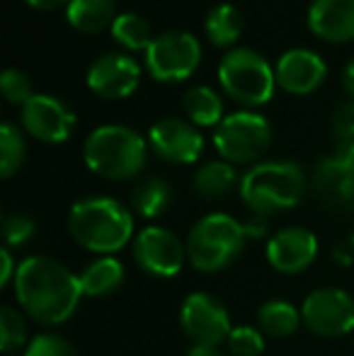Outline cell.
Wrapping results in <instances>:
<instances>
[{"label": "cell", "instance_id": "cell-38", "mask_svg": "<svg viewBox=\"0 0 354 356\" xmlns=\"http://www.w3.org/2000/svg\"><path fill=\"white\" fill-rule=\"evenodd\" d=\"M342 83H345L347 92H350L352 97H354V58L345 66V73H342Z\"/></svg>", "mask_w": 354, "mask_h": 356}, {"label": "cell", "instance_id": "cell-6", "mask_svg": "<svg viewBox=\"0 0 354 356\" xmlns=\"http://www.w3.org/2000/svg\"><path fill=\"white\" fill-rule=\"evenodd\" d=\"M218 85L246 109L265 107L277 92V73L262 54L252 49H231L218 61Z\"/></svg>", "mask_w": 354, "mask_h": 356}, {"label": "cell", "instance_id": "cell-3", "mask_svg": "<svg viewBox=\"0 0 354 356\" xmlns=\"http://www.w3.org/2000/svg\"><path fill=\"white\" fill-rule=\"evenodd\" d=\"M148 138L124 124H104L90 131L83 143V160L97 177L124 182L134 179L148 160Z\"/></svg>", "mask_w": 354, "mask_h": 356}, {"label": "cell", "instance_id": "cell-22", "mask_svg": "<svg viewBox=\"0 0 354 356\" xmlns=\"http://www.w3.org/2000/svg\"><path fill=\"white\" fill-rule=\"evenodd\" d=\"M236 182H238L236 165L226 163V160H211V163L202 165L194 172L192 189L204 202H218V199H223L236 187Z\"/></svg>", "mask_w": 354, "mask_h": 356}, {"label": "cell", "instance_id": "cell-10", "mask_svg": "<svg viewBox=\"0 0 354 356\" xmlns=\"http://www.w3.org/2000/svg\"><path fill=\"white\" fill-rule=\"evenodd\" d=\"M179 325L194 347H218L221 342H226L233 330L226 305L216 296L204 291L189 293L182 300Z\"/></svg>", "mask_w": 354, "mask_h": 356}, {"label": "cell", "instance_id": "cell-8", "mask_svg": "<svg viewBox=\"0 0 354 356\" xmlns=\"http://www.w3.org/2000/svg\"><path fill=\"white\" fill-rule=\"evenodd\" d=\"M199 63H202V44L194 34L182 29L158 34L148 51L143 54V66L151 73V78L166 85L192 78Z\"/></svg>", "mask_w": 354, "mask_h": 356}, {"label": "cell", "instance_id": "cell-12", "mask_svg": "<svg viewBox=\"0 0 354 356\" xmlns=\"http://www.w3.org/2000/svg\"><path fill=\"white\" fill-rule=\"evenodd\" d=\"M134 259L148 277L172 279L187 259V245L163 225H148L134 240Z\"/></svg>", "mask_w": 354, "mask_h": 356}, {"label": "cell", "instance_id": "cell-25", "mask_svg": "<svg viewBox=\"0 0 354 356\" xmlns=\"http://www.w3.org/2000/svg\"><path fill=\"white\" fill-rule=\"evenodd\" d=\"M172 187L163 177H146L134 187L131 209L141 218H158L170 209Z\"/></svg>", "mask_w": 354, "mask_h": 356}, {"label": "cell", "instance_id": "cell-20", "mask_svg": "<svg viewBox=\"0 0 354 356\" xmlns=\"http://www.w3.org/2000/svg\"><path fill=\"white\" fill-rule=\"evenodd\" d=\"M124 264L117 257H99L81 272V289L88 298H107L124 284Z\"/></svg>", "mask_w": 354, "mask_h": 356}, {"label": "cell", "instance_id": "cell-35", "mask_svg": "<svg viewBox=\"0 0 354 356\" xmlns=\"http://www.w3.org/2000/svg\"><path fill=\"white\" fill-rule=\"evenodd\" d=\"M332 257H335V262L340 264V267H350V264H354V235H350V238H345L342 243L335 245Z\"/></svg>", "mask_w": 354, "mask_h": 356}, {"label": "cell", "instance_id": "cell-30", "mask_svg": "<svg viewBox=\"0 0 354 356\" xmlns=\"http://www.w3.org/2000/svg\"><path fill=\"white\" fill-rule=\"evenodd\" d=\"M228 352L233 356H260L265 352V337L260 330L250 327V325H238L228 334Z\"/></svg>", "mask_w": 354, "mask_h": 356}, {"label": "cell", "instance_id": "cell-2", "mask_svg": "<svg viewBox=\"0 0 354 356\" xmlns=\"http://www.w3.org/2000/svg\"><path fill=\"white\" fill-rule=\"evenodd\" d=\"M68 230L90 252L114 254L134 238V216L112 197H88L71 207Z\"/></svg>", "mask_w": 354, "mask_h": 356}, {"label": "cell", "instance_id": "cell-26", "mask_svg": "<svg viewBox=\"0 0 354 356\" xmlns=\"http://www.w3.org/2000/svg\"><path fill=\"white\" fill-rule=\"evenodd\" d=\"M301 323V310H296L287 300H267L257 310V325H260L262 332L274 339L291 337Z\"/></svg>", "mask_w": 354, "mask_h": 356}, {"label": "cell", "instance_id": "cell-24", "mask_svg": "<svg viewBox=\"0 0 354 356\" xmlns=\"http://www.w3.org/2000/svg\"><path fill=\"white\" fill-rule=\"evenodd\" d=\"M109 34L112 39L124 49L127 54H146L148 47L153 44L156 34H153L148 19H143L141 15L136 13H122L117 15V19L109 27Z\"/></svg>", "mask_w": 354, "mask_h": 356}, {"label": "cell", "instance_id": "cell-40", "mask_svg": "<svg viewBox=\"0 0 354 356\" xmlns=\"http://www.w3.org/2000/svg\"><path fill=\"white\" fill-rule=\"evenodd\" d=\"M5 356H13V354H5Z\"/></svg>", "mask_w": 354, "mask_h": 356}, {"label": "cell", "instance_id": "cell-18", "mask_svg": "<svg viewBox=\"0 0 354 356\" xmlns=\"http://www.w3.org/2000/svg\"><path fill=\"white\" fill-rule=\"evenodd\" d=\"M308 29L330 44L354 42V0H313Z\"/></svg>", "mask_w": 354, "mask_h": 356}, {"label": "cell", "instance_id": "cell-36", "mask_svg": "<svg viewBox=\"0 0 354 356\" xmlns=\"http://www.w3.org/2000/svg\"><path fill=\"white\" fill-rule=\"evenodd\" d=\"M15 262H13V254H10V248L0 250V286H8L10 282H15Z\"/></svg>", "mask_w": 354, "mask_h": 356}, {"label": "cell", "instance_id": "cell-7", "mask_svg": "<svg viewBox=\"0 0 354 356\" xmlns=\"http://www.w3.org/2000/svg\"><path fill=\"white\" fill-rule=\"evenodd\" d=\"M214 145L226 163L250 165L260 160L272 145V127L262 114L241 109L223 117L214 131Z\"/></svg>", "mask_w": 354, "mask_h": 356}, {"label": "cell", "instance_id": "cell-37", "mask_svg": "<svg viewBox=\"0 0 354 356\" xmlns=\"http://www.w3.org/2000/svg\"><path fill=\"white\" fill-rule=\"evenodd\" d=\"M24 3L34 10H42V13H51V10H58V8H68L71 0H24Z\"/></svg>", "mask_w": 354, "mask_h": 356}, {"label": "cell", "instance_id": "cell-9", "mask_svg": "<svg viewBox=\"0 0 354 356\" xmlns=\"http://www.w3.org/2000/svg\"><path fill=\"white\" fill-rule=\"evenodd\" d=\"M311 187L321 204L332 211L354 209V143H337L323 155L311 175Z\"/></svg>", "mask_w": 354, "mask_h": 356}, {"label": "cell", "instance_id": "cell-11", "mask_svg": "<svg viewBox=\"0 0 354 356\" xmlns=\"http://www.w3.org/2000/svg\"><path fill=\"white\" fill-rule=\"evenodd\" d=\"M303 325L318 337L337 339L354 330V298L342 289H316L301 305Z\"/></svg>", "mask_w": 354, "mask_h": 356}, {"label": "cell", "instance_id": "cell-17", "mask_svg": "<svg viewBox=\"0 0 354 356\" xmlns=\"http://www.w3.org/2000/svg\"><path fill=\"white\" fill-rule=\"evenodd\" d=\"M274 73H277V85L284 92L306 97L325 83L328 66L321 54L311 49H289L279 56Z\"/></svg>", "mask_w": 354, "mask_h": 356}, {"label": "cell", "instance_id": "cell-19", "mask_svg": "<svg viewBox=\"0 0 354 356\" xmlns=\"http://www.w3.org/2000/svg\"><path fill=\"white\" fill-rule=\"evenodd\" d=\"M66 19L76 32L97 34L112 27L117 19V3L114 0H71L66 8Z\"/></svg>", "mask_w": 354, "mask_h": 356}, {"label": "cell", "instance_id": "cell-27", "mask_svg": "<svg viewBox=\"0 0 354 356\" xmlns=\"http://www.w3.org/2000/svg\"><path fill=\"white\" fill-rule=\"evenodd\" d=\"M24 155H27V143L19 127H15L13 122H3L0 124V177H13L22 168Z\"/></svg>", "mask_w": 354, "mask_h": 356}, {"label": "cell", "instance_id": "cell-13", "mask_svg": "<svg viewBox=\"0 0 354 356\" xmlns=\"http://www.w3.org/2000/svg\"><path fill=\"white\" fill-rule=\"evenodd\" d=\"M19 124L37 141L58 145L71 138L73 127H76V114L63 99L37 92L27 104H22Z\"/></svg>", "mask_w": 354, "mask_h": 356}, {"label": "cell", "instance_id": "cell-28", "mask_svg": "<svg viewBox=\"0 0 354 356\" xmlns=\"http://www.w3.org/2000/svg\"><path fill=\"white\" fill-rule=\"evenodd\" d=\"M27 342V325H24L19 310L3 305L0 308V349L3 354H13Z\"/></svg>", "mask_w": 354, "mask_h": 356}, {"label": "cell", "instance_id": "cell-14", "mask_svg": "<svg viewBox=\"0 0 354 356\" xmlns=\"http://www.w3.org/2000/svg\"><path fill=\"white\" fill-rule=\"evenodd\" d=\"M86 83L102 99H127L141 83V63L127 51L102 54L90 63Z\"/></svg>", "mask_w": 354, "mask_h": 356}, {"label": "cell", "instance_id": "cell-32", "mask_svg": "<svg viewBox=\"0 0 354 356\" xmlns=\"http://www.w3.org/2000/svg\"><path fill=\"white\" fill-rule=\"evenodd\" d=\"M24 356H78V352L68 339L61 337V334L42 332V334H37V337H32Z\"/></svg>", "mask_w": 354, "mask_h": 356}, {"label": "cell", "instance_id": "cell-29", "mask_svg": "<svg viewBox=\"0 0 354 356\" xmlns=\"http://www.w3.org/2000/svg\"><path fill=\"white\" fill-rule=\"evenodd\" d=\"M0 92L10 104H27L37 95L32 90L29 75L19 71V68H5L3 75H0Z\"/></svg>", "mask_w": 354, "mask_h": 356}, {"label": "cell", "instance_id": "cell-34", "mask_svg": "<svg viewBox=\"0 0 354 356\" xmlns=\"http://www.w3.org/2000/svg\"><path fill=\"white\" fill-rule=\"evenodd\" d=\"M243 225H246L248 240H262V238H267V233H269L267 216H257V213H252L250 218H248Z\"/></svg>", "mask_w": 354, "mask_h": 356}, {"label": "cell", "instance_id": "cell-5", "mask_svg": "<svg viewBox=\"0 0 354 356\" xmlns=\"http://www.w3.org/2000/svg\"><path fill=\"white\" fill-rule=\"evenodd\" d=\"M248 243L246 225L228 213H209L187 235V262L197 272H221L243 254Z\"/></svg>", "mask_w": 354, "mask_h": 356}, {"label": "cell", "instance_id": "cell-21", "mask_svg": "<svg viewBox=\"0 0 354 356\" xmlns=\"http://www.w3.org/2000/svg\"><path fill=\"white\" fill-rule=\"evenodd\" d=\"M182 109L194 127L216 129L223 122V99L209 85H194L182 95Z\"/></svg>", "mask_w": 354, "mask_h": 356}, {"label": "cell", "instance_id": "cell-39", "mask_svg": "<svg viewBox=\"0 0 354 356\" xmlns=\"http://www.w3.org/2000/svg\"><path fill=\"white\" fill-rule=\"evenodd\" d=\"M187 356H221V354H218L216 347H194V344H192Z\"/></svg>", "mask_w": 354, "mask_h": 356}, {"label": "cell", "instance_id": "cell-33", "mask_svg": "<svg viewBox=\"0 0 354 356\" xmlns=\"http://www.w3.org/2000/svg\"><path fill=\"white\" fill-rule=\"evenodd\" d=\"M330 131L335 143H354V99L342 102L330 119Z\"/></svg>", "mask_w": 354, "mask_h": 356}, {"label": "cell", "instance_id": "cell-1", "mask_svg": "<svg viewBox=\"0 0 354 356\" xmlns=\"http://www.w3.org/2000/svg\"><path fill=\"white\" fill-rule=\"evenodd\" d=\"M13 286L19 308L49 327L71 320L83 300L81 277L47 254H34L19 262Z\"/></svg>", "mask_w": 354, "mask_h": 356}, {"label": "cell", "instance_id": "cell-16", "mask_svg": "<svg viewBox=\"0 0 354 356\" xmlns=\"http://www.w3.org/2000/svg\"><path fill=\"white\" fill-rule=\"evenodd\" d=\"M318 238L308 228L291 225L274 233L267 243V262L279 274H301L316 262Z\"/></svg>", "mask_w": 354, "mask_h": 356}, {"label": "cell", "instance_id": "cell-23", "mask_svg": "<svg viewBox=\"0 0 354 356\" xmlns=\"http://www.w3.org/2000/svg\"><path fill=\"white\" fill-rule=\"evenodd\" d=\"M204 32L216 49H231L243 34V15L231 3L214 5L204 19Z\"/></svg>", "mask_w": 354, "mask_h": 356}, {"label": "cell", "instance_id": "cell-31", "mask_svg": "<svg viewBox=\"0 0 354 356\" xmlns=\"http://www.w3.org/2000/svg\"><path fill=\"white\" fill-rule=\"evenodd\" d=\"M37 233V220L29 213H13L3 220V240L5 248H22Z\"/></svg>", "mask_w": 354, "mask_h": 356}, {"label": "cell", "instance_id": "cell-4", "mask_svg": "<svg viewBox=\"0 0 354 356\" xmlns=\"http://www.w3.org/2000/svg\"><path fill=\"white\" fill-rule=\"evenodd\" d=\"M306 172L291 160L257 163L243 175L241 199L252 213L274 216L298 207L306 194Z\"/></svg>", "mask_w": 354, "mask_h": 356}, {"label": "cell", "instance_id": "cell-15", "mask_svg": "<svg viewBox=\"0 0 354 356\" xmlns=\"http://www.w3.org/2000/svg\"><path fill=\"white\" fill-rule=\"evenodd\" d=\"M148 145L166 163L192 165L204 150V136L192 122L168 117L148 129Z\"/></svg>", "mask_w": 354, "mask_h": 356}]
</instances>
